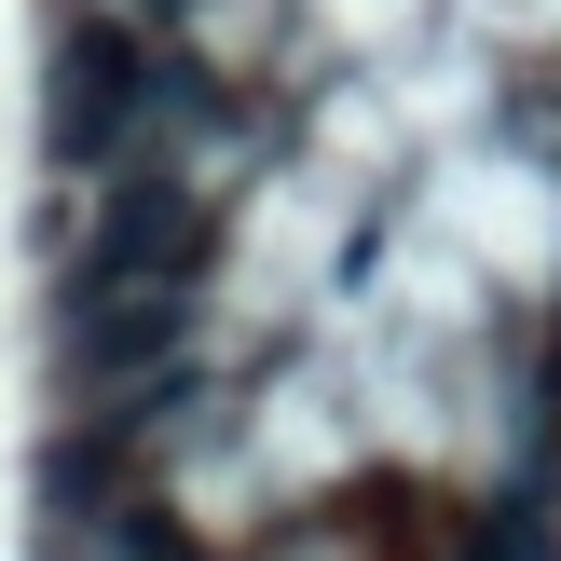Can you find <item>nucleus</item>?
Listing matches in <instances>:
<instances>
[{
  "label": "nucleus",
  "instance_id": "f257e3e1",
  "mask_svg": "<svg viewBox=\"0 0 561 561\" xmlns=\"http://www.w3.org/2000/svg\"><path fill=\"white\" fill-rule=\"evenodd\" d=\"M192 261H206V206H192V192H164V179H137L124 206L96 219V247L69 261V288H55V316H69V329H96L110 301L192 288Z\"/></svg>",
  "mask_w": 561,
  "mask_h": 561
},
{
  "label": "nucleus",
  "instance_id": "f03ea898",
  "mask_svg": "<svg viewBox=\"0 0 561 561\" xmlns=\"http://www.w3.org/2000/svg\"><path fill=\"white\" fill-rule=\"evenodd\" d=\"M137 110H151V55H137L124 27H82V42L55 55V179H96L137 137Z\"/></svg>",
  "mask_w": 561,
  "mask_h": 561
},
{
  "label": "nucleus",
  "instance_id": "7ed1b4c3",
  "mask_svg": "<svg viewBox=\"0 0 561 561\" xmlns=\"http://www.w3.org/2000/svg\"><path fill=\"white\" fill-rule=\"evenodd\" d=\"M179 329H192V288L110 301L96 329H69V370H82V383H137V370H164V356H179Z\"/></svg>",
  "mask_w": 561,
  "mask_h": 561
},
{
  "label": "nucleus",
  "instance_id": "20e7f679",
  "mask_svg": "<svg viewBox=\"0 0 561 561\" xmlns=\"http://www.w3.org/2000/svg\"><path fill=\"white\" fill-rule=\"evenodd\" d=\"M480 561H561V520L535 507V493H507V507L480 520Z\"/></svg>",
  "mask_w": 561,
  "mask_h": 561
},
{
  "label": "nucleus",
  "instance_id": "39448f33",
  "mask_svg": "<svg viewBox=\"0 0 561 561\" xmlns=\"http://www.w3.org/2000/svg\"><path fill=\"white\" fill-rule=\"evenodd\" d=\"M110 548H124V561H192V535H179L164 507H124V520H110Z\"/></svg>",
  "mask_w": 561,
  "mask_h": 561
}]
</instances>
